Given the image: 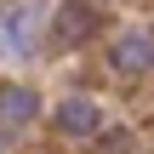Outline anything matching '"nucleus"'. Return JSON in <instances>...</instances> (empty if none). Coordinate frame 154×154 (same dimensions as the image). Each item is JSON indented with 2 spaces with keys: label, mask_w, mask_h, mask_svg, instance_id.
Segmentation results:
<instances>
[{
  "label": "nucleus",
  "mask_w": 154,
  "mask_h": 154,
  "mask_svg": "<svg viewBox=\"0 0 154 154\" xmlns=\"http://www.w3.org/2000/svg\"><path fill=\"white\" fill-rule=\"evenodd\" d=\"M86 23H91V11H86V6H69V11L57 17V34H63V40H74V34H80Z\"/></svg>",
  "instance_id": "f03ea898"
},
{
  "label": "nucleus",
  "mask_w": 154,
  "mask_h": 154,
  "mask_svg": "<svg viewBox=\"0 0 154 154\" xmlns=\"http://www.w3.org/2000/svg\"><path fill=\"white\" fill-rule=\"evenodd\" d=\"M57 126L74 131V137H91V131H97V109H91L86 97H69V103L57 109Z\"/></svg>",
  "instance_id": "f257e3e1"
},
{
  "label": "nucleus",
  "mask_w": 154,
  "mask_h": 154,
  "mask_svg": "<svg viewBox=\"0 0 154 154\" xmlns=\"http://www.w3.org/2000/svg\"><path fill=\"white\" fill-rule=\"evenodd\" d=\"M114 63H120V69H143V63H149V51H143V40H126Z\"/></svg>",
  "instance_id": "20e7f679"
},
{
  "label": "nucleus",
  "mask_w": 154,
  "mask_h": 154,
  "mask_svg": "<svg viewBox=\"0 0 154 154\" xmlns=\"http://www.w3.org/2000/svg\"><path fill=\"white\" fill-rule=\"evenodd\" d=\"M0 109H6V120H29V114H34V91H6Z\"/></svg>",
  "instance_id": "7ed1b4c3"
}]
</instances>
